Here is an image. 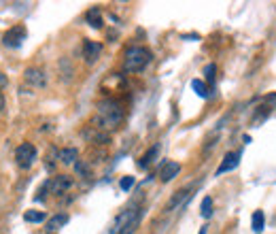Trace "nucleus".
Masks as SVG:
<instances>
[{
  "instance_id": "nucleus-20",
  "label": "nucleus",
  "mask_w": 276,
  "mask_h": 234,
  "mask_svg": "<svg viewBox=\"0 0 276 234\" xmlns=\"http://www.w3.org/2000/svg\"><path fill=\"white\" fill-rule=\"evenodd\" d=\"M214 75H217V66H214V64L204 66V77H206L208 83H214Z\"/></svg>"
},
{
  "instance_id": "nucleus-10",
  "label": "nucleus",
  "mask_w": 276,
  "mask_h": 234,
  "mask_svg": "<svg viewBox=\"0 0 276 234\" xmlns=\"http://www.w3.org/2000/svg\"><path fill=\"white\" fill-rule=\"evenodd\" d=\"M51 187H53V194H62V192L68 190V187H73V179H70L68 174H57L51 183Z\"/></svg>"
},
{
  "instance_id": "nucleus-1",
  "label": "nucleus",
  "mask_w": 276,
  "mask_h": 234,
  "mask_svg": "<svg viewBox=\"0 0 276 234\" xmlns=\"http://www.w3.org/2000/svg\"><path fill=\"white\" fill-rule=\"evenodd\" d=\"M124 122V109L121 104L115 102V100H102L98 102V115H96V124L100 128H117L119 124Z\"/></svg>"
},
{
  "instance_id": "nucleus-8",
  "label": "nucleus",
  "mask_w": 276,
  "mask_h": 234,
  "mask_svg": "<svg viewBox=\"0 0 276 234\" xmlns=\"http://www.w3.org/2000/svg\"><path fill=\"white\" fill-rule=\"evenodd\" d=\"M23 79L28 81L30 85L34 87H45L47 85V77L41 68H26V73H23Z\"/></svg>"
},
{
  "instance_id": "nucleus-17",
  "label": "nucleus",
  "mask_w": 276,
  "mask_h": 234,
  "mask_svg": "<svg viewBox=\"0 0 276 234\" xmlns=\"http://www.w3.org/2000/svg\"><path fill=\"white\" fill-rule=\"evenodd\" d=\"M191 90H194L200 98H208V87H206V83H204L202 79H194V81H191Z\"/></svg>"
},
{
  "instance_id": "nucleus-18",
  "label": "nucleus",
  "mask_w": 276,
  "mask_h": 234,
  "mask_svg": "<svg viewBox=\"0 0 276 234\" xmlns=\"http://www.w3.org/2000/svg\"><path fill=\"white\" fill-rule=\"evenodd\" d=\"M253 230L259 234V232H263V228H266V217H263V211H255L253 213Z\"/></svg>"
},
{
  "instance_id": "nucleus-5",
  "label": "nucleus",
  "mask_w": 276,
  "mask_h": 234,
  "mask_svg": "<svg viewBox=\"0 0 276 234\" xmlns=\"http://www.w3.org/2000/svg\"><path fill=\"white\" fill-rule=\"evenodd\" d=\"M23 41H26V28H23V26H15V28L7 30V32H5V37H3L5 47H11V49H15V47H19Z\"/></svg>"
},
{
  "instance_id": "nucleus-4",
  "label": "nucleus",
  "mask_w": 276,
  "mask_h": 234,
  "mask_svg": "<svg viewBox=\"0 0 276 234\" xmlns=\"http://www.w3.org/2000/svg\"><path fill=\"white\" fill-rule=\"evenodd\" d=\"M15 160L19 164V168L28 170L34 160H37V147H34L32 143H21L17 149H15Z\"/></svg>"
},
{
  "instance_id": "nucleus-6",
  "label": "nucleus",
  "mask_w": 276,
  "mask_h": 234,
  "mask_svg": "<svg viewBox=\"0 0 276 234\" xmlns=\"http://www.w3.org/2000/svg\"><path fill=\"white\" fill-rule=\"evenodd\" d=\"M240 151H230V154H225V158H223V162L219 164V168H217V177L219 174H225V172H232L234 168H238V164H240Z\"/></svg>"
},
{
  "instance_id": "nucleus-12",
  "label": "nucleus",
  "mask_w": 276,
  "mask_h": 234,
  "mask_svg": "<svg viewBox=\"0 0 276 234\" xmlns=\"http://www.w3.org/2000/svg\"><path fill=\"white\" fill-rule=\"evenodd\" d=\"M189 192H191V187H185V190H178L172 198H170V202H168V211H172L174 207H178V204H181L183 200H187V198H189Z\"/></svg>"
},
{
  "instance_id": "nucleus-13",
  "label": "nucleus",
  "mask_w": 276,
  "mask_h": 234,
  "mask_svg": "<svg viewBox=\"0 0 276 234\" xmlns=\"http://www.w3.org/2000/svg\"><path fill=\"white\" fill-rule=\"evenodd\" d=\"M158 154H160V145H153V147L147 151V154L140 158L138 166H140V168H147V166H151V164H153V160L158 158Z\"/></svg>"
},
{
  "instance_id": "nucleus-21",
  "label": "nucleus",
  "mask_w": 276,
  "mask_h": 234,
  "mask_svg": "<svg viewBox=\"0 0 276 234\" xmlns=\"http://www.w3.org/2000/svg\"><path fill=\"white\" fill-rule=\"evenodd\" d=\"M119 187H121L124 192H130L132 187H134V177H130V174H128V177H124L121 181H119Z\"/></svg>"
},
{
  "instance_id": "nucleus-16",
  "label": "nucleus",
  "mask_w": 276,
  "mask_h": 234,
  "mask_svg": "<svg viewBox=\"0 0 276 234\" xmlns=\"http://www.w3.org/2000/svg\"><path fill=\"white\" fill-rule=\"evenodd\" d=\"M23 219H26L28 224H41V221H45V213H43V211L30 209V211H26V213H23Z\"/></svg>"
},
{
  "instance_id": "nucleus-15",
  "label": "nucleus",
  "mask_w": 276,
  "mask_h": 234,
  "mask_svg": "<svg viewBox=\"0 0 276 234\" xmlns=\"http://www.w3.org/2000/svg\"><path fill=\"white\" fill-rule=\"evenodd\" d=\"M66 224H68V215H66V213H59V215H53L49 221H47V230L53 232V230H57V228L66 226Z\"/></svg>"
},
{
  "instance_id": "nucleus-11",
  "label": "nucleus",
  "mask_w": 276,
  "mask_h": 234,
  "mask_svg": "<svg viewBox=\"0 0 276 234\" xmlns=\"http://www.w3.org/2000/svg\"><path fill=\"white\" fill-rule=\"evenodd\" d=\"M85 19H87V23H89L91 28H102V13H100V9H98V7L89 9V11H87V15H85Z\"/></svg>"
},
{
  "instance_id": "nucleus-3",
  "label": "nucleus",
  "mask_w": 276,
  "mask_h": 234,
  "mask_svg": "<svg viewBox=\"0 0 276 234\" xmlns=\"http://www.w3.org/2000/svg\"><path fill=\"white\" fill-rule=\"evenodd\" d=\"M149 62H151V51L147 47H138V45L130 47L124 55V68L128 73H138V70H142Z\"/></svg>"
},
{
  "instance_id": "nucleus-25",
  "label": "nucleus",
  "mask_w": 276,
  "mask_h": 234,
  "mask_svg": "<svg viewBox=\"0 0 276 234\" xmlns=\"http://www.w3.org/2000/svg\"><path fill=\"white\" fill-rule=\"evenodd\" d=\"M198 234H206V226H204V228H200V232Z\"/></svg>"
},
{
  "instance_id": "nucleus-19",
  "label": "nucleus",
  "mask_w": 276,
  "mask_h": 234,
  "mask_svg": "<svg viewBox=\"0 0 276 234\" xmlns=\"http://www.w3.org/2000/svg\"><path fill=\"white\" fill-rule=\"evenodd\" d=\"M200 213H202L204 219H210V215H212V198H210V196H206V198L202 200V204H200Z\"/></svg>"
},
{
  "instance_id": "nucleus-2",
  "label": "nucleus",
  "mask_w": 276,
  "mask_h": 234,
  "mask_svg": "<svg viewBox=\"0 0 276 234\" xmlns=\"http://www.w3.org/2000/svg\"><path fill=\"white\" fill-rule=\"evenodd\" d=\"M140 217H142V207H138V204H130L128 209H124L121 213L115 217L111 230L106 232V234H124L130 226L140 224Z\"/></svg>"
},
{
  "instance_id": "nucleus-22",
  "label": "nucleus",
  "mask_w": 276,
  "mask_h": 234,
  "mask_svg": "<svg viewBox=\"0 0 276 234\" xmlns=\"http://www.w3.org/2000/svg\"><path fill=\"white\" fill-rule=\"evenodd\" d=\"M75 168H77V172H79V174H83V177H89V168H87L83 162H77V164H75Z\"/></svg>"
},
{
  "instance_id": "nucleus-7",
  "label": "nucleus",
  "mask_w": 276,
  "mask_h": 234,
  "mask_svg": "<svg viewBox=\"0 0 276 234\" xmlns=\"http://www.w3.org/2000/svg\"><path fill=\"white\" fill-rule=\"evenodd\" d=\"M100 53H102V45L100 43H96V41H85V43H83V57H85L87 64L98 62Z\"/></svg>"
},
{
  "instance_id": "nucleus-24",
  "label": "nucleus",
  "mask_w": 276,
  "mask_h": 234,
  "mask_svg": "<svg viewBox=\"0 0 276 234\" xmlns=\"http://www.w3.org/2000/svg\"><path fill=\"white\" fill-rule=\"evenodd\" d=\"M5 83H7V77H5L3 73H0V85H5Z\"/></svg>"
},
{
  "instance_id": "nucleus-9",
  "label": "nucleus",
  "mask_w": 276,
  "mask_h": 234,
  "mask_svg": "<svg viewBox=\"0 0 276 234\" xmlns=\"http://www.w3.org/2000/svg\"><path fill=\"white\" fill-rule=\"evenodd\" d=\"M181 172V164L178 162H166L164 166H162V172H160V179L164 181V183H170L176 174Z\"/></svg>"
},
{
  "instance_id": "nucleus-14",
  "label": "nucleus",
  "mask_w": 276,
  "mask_h": 234,
  "mask_svg": "<svg viewBox=\"0 0 276 234\" xmlns=\"http://www.w3.org/2000/svg\"><path fill=\"white\" fill-rule=\"evenodd\" d=\"M77 158H79V151L75 147H68V149L59 151V162L62 164H77Z\"/></svg>"
},
{
  "instance_id": "nucleus-23",
  "label": "nucleus",
  "mask_w": 276,
  "mask_h": 234,
  "mask_svg": "<svg viewBox=\"0 0 276 234\" xmlns=\"http://www.w3.org/2000/svg\"><path fill=\"white\" fill-rule=\"evenodd\" d=\"M3 109H5V94L0 92V111H3Z\"/></svg>"
}]
</instances>
